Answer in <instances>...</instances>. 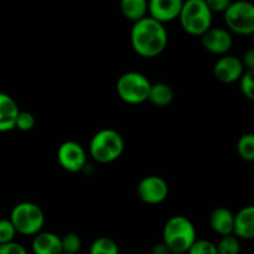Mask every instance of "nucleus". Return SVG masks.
I'll return each mask as SVG.
<instances>
[{"label":"nucleus","instance_id":"9b49d317","mask_svg":"<svg viewBox=\"0 0 254 254\" xmlns=\"http://www.w3.org/2000/svg\"><path fill=\"white\" fill-rule=\"evenodd\" d=\"M201 44L206 51L213 55H226L233 45L232 35L222 27H210L201 36Z\"/></svg>","mask_w":254,"mask_h":254},{"label":"nucleus","instance_id":"39448f33","mask_svg":"<svg viewBox=\"0 0 254 254\" xmlns=\"http://www.w3.org/2000/svg\"><path fill=\"white\" fill-rule=\"evenodd\" d=\"M10 222L16 233L24 236H36L45 225V213L34 202H20L14 206L10 213Z\"/></svg>","mask_w":254,"mask_h":254},{"label":"nucleus","instance_id":"f03ea898","mask_svg":"<svg viewBox=\"0 0 254 254\" xmlns=\"http://www.w3.org/2000/svg\"><path fill=\"white\" fill-rule=\"evenodd\" d=\"M197 240L193 223L185 216H173L163 230V243L171 253H186Z\"/></svg>","mask_w":254,"mask_h":254},{"label":"nucleus","instance_id":"a211bd4d","mask_svg":"<svg viewBox=\"0 0 254 254\" xmlns=\"http://www.w3.org/2000/svg\"><path fill=\"white\" fill-rule=\"evenodd\" d=\"M174 91L169 84L158 82L151 83L148 101L156 107H166L173 102Z\"/></svg>","mask_w":254,"mask_h":254},{"label":"nucleus","instance_id":"f257e3e1","mask_svg":"<svg viewBox=\"0 0 254 254\" xmlns=\"http://www.w3.org/2000/svg\"><path fill=\"white\" fill-rule=\"evenodd\" d=\"M169 36L165 25L145 16L131 26L130 44L134 52L144 59H154L165 51Z\"/></svg>","mask_w":254,"mask_h":254},{"label":"nucleus","instance_id":"ddd939ff","mask_svg":"<svg viewBox=\"0 0 254 254\" xmlns=\"http://www.w3.org/2000/svg\"><path fill=\"white\" fill-rule=\"evenodd\" d=\"M232 235L238 240L251 241L254 238V207L246 206L235 215Z\"/></svg>","mask_w":254,"mask_h":254},{"label":"nucleus","instance_id":"a878e982","mask_svg":"<svg viewBox=\"0 0 254 254\" xmlns=\"http://www.w3.org/2000/svg\"><path fill=\"white\" fill-rule=\"evenodd\" d=\"M15 236H16V231L10 220H5V218L0 220V246L12 242Z\"/></svg>","mask_w":254,"mask_h":254},{"label":"nucleus","instance_id":"4468645a","mask_svg":"<svg viewBox=\"0 0 254 254\" xmlns=\"http://www.w3.org/2000/svg\"><path fill=\"white\" fill-rule=\"evenodd\" d=\"M19 112L16 101L9 94L0 92V133H6L15 129Z\"/></svg>","mask_w":254,"mask_h":254},{"label":"nucleus","instance_id":"4be33fe9","mask_svg":"<svg viewBox=\"0 0 254 254\" xmlns=\"http://www.w3.org/2000/svg\"><path fill=\"white\" fill-rule=\"evenodd\" d=\"M62 252L68 254H77L82 247V241L76 233H67L61 237Z\"/></svg>","mask_w":254,"mask_h":254},{"label":"nucleus","instance_id":"cd10ccee","mask_svg":"<svg viewBox=\"0 0 254 254\" xmlns=\"http://www.w3.org/2000/svg\"><path fill=\"white\" fill-rule=\"evenodd\" d=\"M203 1L213 14V12H225L232 0H203Z\"/></svg>","mask_w":254,"mask_h":254},{"label":"nucleus","instance_id":"0eeeda50","mask_svg":"<svg viewBox=\"0 0 254 254\" xmlns=\"http://www.w3.org/2000/svg\"><path fill=\"white\" fill-rule=\"evenodd\" d=\"M225 21L231 32L248 36L254 32V6L247 0H236L226 9Z\"/></svg>","mask_w":254,"mask_h":254},{"label":"nucleus","instance_id":"423d86ee","mask_svg":"<svg viewBox=\"0 0 254 254\" xmlns=\"http://www.w3.org/2000/svg\"><path fill=\"white\" fill-rule=\"evenodd\" d=\"M151 82L145 74L130 71L122 74L117 81V93L128 104L138 106L148 101Z\"/></svg>","mask_w":254,"mask_h":254},{"label":"nucleus","instance_id":"aec40b11","mask_svg":"<svg viewBox=\"0 0 254 254\" xmlns=\"http://www.w3.org/2000/svg\"><path fill=\"white\" fill-rule=\"evenodd\" d=\"M238 155L245 161H254V135L248 133L240 138L237 143Z\"/></svg>","mask_w":254,"mask_h":254},{"label":"nucleus","instance_id":"5701e85b","mask_svg":"<svg viewBox=\"0 0 254 254\" xmlns=\"http://www.w3.org/2000/svg\"><path fill=\"white\" fill-rule=\"evenodd\" d=\"M241 92L250 101L254 99V71H245L240 78Z\"/></svg>","mask_w":254,"mask_h":254},{"label":"nucleus","instance_id":"dca6fc26","mask_svg":"<svg viewBox=\"0 0 254 254\" xmlns=\"http://www.w3.org/2000/svg\"><path fill=\"white\" fill-rule=\"evenodd\" d=\"M235 215L226 207H217L211 212L210 226L213 232L223 236L232 235Z\"/></svg>","mask_w":254,"mask_h":254},{"label":"nucleus","instance_id":"412c9836","mask_svg":"<svg viewBox=\"0 0 254 254\" xmlns=\"http://www.w3.org/2000/svg\"><path fill=\"white\" fill-rule=\"evenodd\" d=\"M216 250H217V254H240V240L233 235L223 236L216 245Z\"/></svg>","mask_w":254,"mask_h":254},{"label":"nucleus","instance_id":"c756f323","mask_svg":"<svg viewBox=\"0 0 254 254\" xmlns=\"http://www.w3.org/2000/svg\"><path fill=\"white\" fill-rule=\"evenodd\" d=\"M150 254H171V252L170 250H169V248L161 242V243H158V245H155L153 248H151Z\"/></svg>","mask_w":254,"mask_h":254},{"label":"nucleus","instance_id":"20e7f679","mask_svg":"<svg viewBox=\"0 0 254 254\" xmlns=\"http://www.w3.org/2000/svg\"><path fill=\"white\" fill-rule=\"evenodd\" d=\"M179 21L184 31L192 36H202L212 27V12L203 0H184Z\"/></svg>","mask_w":254,"mask_h":254},{"label":"nucleus","instance_id":"6ab92c4d","mask_svg":"<svg viewBox=\"0 0 254 254\" xmlns=\"http://www.w3.org/2000/svg\"><path fill=\"white\" fill-rule=\"evenodd\" d=\"M89 254H119V248L112 238L99 237L92 243Z\"/></svg>","mask_w":254,"mask_h":254},{"label":"nucleus","instance_id":"7ed1b4c3","mask_svg":"<svg viewBox=\"0 0 254 254\" xmlns=\"http://www.w3.org/2000/svg\"><path fill=\"white\" fill-rule=\"evenodd\" d=\"M124 140L114 129L104 128L97 131L89 143V154L99 164H109L121 158L124 151Z\"/></svg>","mask_w":254,"mask_h":254},{"label":"nucleus","instance_id":"6e6552de","mask_svg":"<svg viewBox=\"0 0 254 254\" xmlns=\"http://www.w3.org/2000/svg\"><path fill=\"white\" fill-rule=\"evenodd\" d=\"M57 160L64 170L68 173H78L86 166L87 154L81 144L67 140L60 145L57 150Z\"/></svg>","mask_w":254,"mask_h":254},{"label":"nucleus","instance_id":"1a4fd4ad","mask_svg":"<svg viewBox=\"0 0 254 254\" xmlns=\"http://www.w3.org/2000/svg\"><path fill=\"white\" fill-rule=\"evenodd\" d=\"M138 197L148 205H159L164 202L169 195L168 183L156 175L145 176L141 179L136 188Z\"/></svg>","mask_w":254,"mask_h":254},{"label":"nucleus","instance_id":"bb28decb","mask_svg":"<svg viewBox=\"0 0 254 254\" xmlns=\"http://www.w3.org/2000/svg\"><path fill=\"white\" fill-rule=\"evenodd\" d=\"M0 254H29L27 251L25 250V247L20 243L12 242L6 243V245L0 246Z\"/></svg>","mask_w":254,"mask_h":254},{"label":"nucleus","instance_id":"2eb2a0df","mask_svg":"<svg viewBox=\"0 0 254 254\" xmlns=\"http://www.w3.org/2000/svg\"><path fill=\"white\" fill-rule=\"evenodd\" d=\"M34 254H62L61 237L52 232L37 233L32 241Z\"/></svg>","mask_w":254,"mask_h":254},{"label":"nucleus","instance_id":"7c9ffc66","mask_svg":"<svg viewBox=\"0 0 254 254\" xmlns=\"http://www.w3.org/2000/svg\"><path fill=\"white\" fill-rule=\"evenodd\" d=\"M171 254H186V253H171Z\"/></svg>","mask_w":254,"mask_h":254},{"label":"nucleus","instance_id":"b1692460","mask_svg":"<svg viewBox=\"0 0 254 254\" xmlns=\"http://www.w3.org/2000/svg\"><path fill=\"white\" fill-rule=\"evenodd\" d=\"M186 254H217L216 245L207 240H196Z\"/></svg>","mask_w":254,"mask_h":254},{"label":"nucleus","instance_id":"f8f14e48","mask_svg":"<svg viewBox=\"0 0 254 254\" xmlns=\"http://www.w3.org/2000/svg\"><path fill=\"white\" fill-rule=\"evenodd\" d=\"M184 0H148V14L156 21L166 24L178 19Z\"/></svg>","mask_w":254,"mask_h":254},{"label":"nucleus","instance_id":"c85d7f7f","mask_svg":"<svg viewBox=\"0 0 254 254\" xmlns=\"http://www.w3.org/2000/svg\"><path fill=\"white\" fill-rule=\"evenodd\" d=\"M241 61H242L246 71H254V50L250 49L248 51H246Z\"/></svg>","mask_w":254,"mask_h":254},{"label":"nucleus","instance_id":"9d476101","mask_svg":"<svg viewBox=\"0 0 254 254\" xmlns=\"http://www.w3.org/2000/svg\"><path fill=\"white\" fill-rule=\"evenodd\" d=\"M246 69L241 59L231 56V55H223L213 66V74H215L216 79L225 84L240 81Z\"/></svg>","mask_w":254,"mask_h":254},{"label":"nucleus","instance_id":"2f4dec72","mask_svg":"<svg viewBox=\"0 0 254 254\" xmlns=\"http://www.w3.org/2000/svg\"><path fill=\"white\" fill-rule=\"evenodd\" d=\"M62 254H68V253H62ZM77 254H79V253H77Z\"/></svg>","mask_w":254,"mask_h":254},{"label":"nucleus","instance_id":"393cba45","mask_svg":"<svg viewBox=\"0 0 254 254\" xmlns=\"http://www.w3.org/2000/svg\"><path fill=\"white\" fill-rule=\"evenodd\" d=\"M35 124H36V119H35L34 114L30 113V112L20 111L17 114L15 128L21 131H30L34 129Z\"/></svg>","mask_w":254,"mask_h":254},{"label":"nucleus","instance_id":"f3484780","mask_svg":"<svg viewBox=\"0 0 254 254\" xmlns=\"http://www.w3.org/2000/svg\"><path fill=\"white\" fill-rule=\"evenodd\" d=\"M121 12L130 21H139L148 16V0H121Z\"/></svg>","mask_w":254,"mask_h":254}]
</instances>
